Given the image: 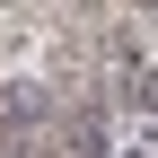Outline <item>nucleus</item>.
<instances>
[{"label": "nucleus", "mask_w": 158, "mask_h": 158, "mask_svg": "<svg viewBox=\"0 0 158 158\" xmlns=\"http://www.w3.org/2000/svg\"><path fill=\"white\" fill-rule=\"evenodd\" d=\"M123 158H141V149H123Z\"/></svg>", "instance_id": "f257e3e1"}]
</instances>
